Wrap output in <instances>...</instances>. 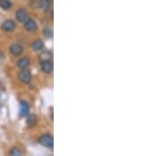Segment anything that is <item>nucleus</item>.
<instances>
[{"instance_id":"39448f33","label":"nucleus","mask_w":158,"mask_h":156,"mask_svg":"<svg viewBox=\"0 0 158 156\" xmlns=\"http://www.w3.org/2000/svg\"><path fill=\"white\" fill-rule=\"evenodd\" d=\"M23 23H24V29L27 32L33 33V32H36L37 31V23L35 22V20L27 18Z\"/></svg>"},{"instance_id":"2eb2a0df","label":"nucleus","mask_w":158,"mask_h":156,"mask_svg":"<svg viewBox=\"0 0 158 156\" xmlns=\"http://www.w3.org/2000/svg\"><path fill=\"white\" fill-rule=\"evenodd\" d=\"M43 34H44V36L48 38L53 37V29L52 27H45V29L43 30Z\"/></svg>"},{"instance_id":"6e6552de","label":"nucleus","mask_w":158,"mask_h":156,"mask_svg":"<svg viewBox=\"0 0 158 156\" xmlns=\"http://www.w3.org/2000/svg\"><path fill=\"white\" fill-rule=\"evenodd\" d=\"M27 19V12L24 9H19L16 12V20L19 22H24Z\"/></svg>"},{"instance_id":"0eeeda50","label":"nucleus","mask_w":158,"mask_h":156,"mask_svg":"<svg viewBox=\"0 0 158 156\" xmlns=\"http://www.w3.org/2000/svg\"><path fill=\"white\" fill-rule=\"evenodd\" d=\"M29 111H30V106L27 101L22 100L20 102V111H19V116L20 117H25L27 116L29 114Z\"/></svg>"},{"instance_id":"7ed1b4c3","label":"nucleus","mask_w":158,"mask_h":156,"mask_svg":"<svg viewBox=\"0 0 158 156\" xmlns=\"http://www.w3.org/2000/svg\"><path fill=\"white\" fill-rule=\"evenodd\" d=\"M53 69H54V65H53L52 59H44L41 62V70L45 74H51L53 72Z\"/></svg>"},{"instance_id":"423d86ee","label":"nucleus","mask_w":158,"mask_h":156,"mask_svg":"<svg viewBox=\"0 0 158 156\" xmlns=\"http://www.w3.org/2000/svg\"><path fill=\"white\" fill-rule=\"evenodd\" d=\"M10 53L14 56H19L23 53V47L19 43H13L10 45Z\"/></svg>"},{"instance_id":"9b49d317","label":"nucleus","mask_w":158,"mask_h":156,"mask_svg":"<svg viewBox=\"0 0 158 156\" xmlns=\"http://www.w3.org/2000/svg\"><path fill=\"white\" fill-rule=\"evenodd\" d=\"M38 4H39V6L41 7L43 11H48L51 7V6H52V0H39Z\"/></svg>"},{"instance_id":"f257e3e1","label":"nucleus","mask_w":158,"mask_h":156,"mask_svg":"<svg viewBox=\"0 0 158 156\" xmlns=\"http://www.w3.org/2000/svg\"><path fill=\"white\" fill-rule=\"evenodd\" d=\"M38 142L42 145L43 147H47L52 150L54 147V138L51 134H43L39 138H38Z\"/></svg>"},{"instance_id":"20e7f679","label":"nucleus","mask_w":158,"mask_h":156,"mask_svg":"<svg viewBox=\"0 0 158 156\" xmlns=\"http://www.w3.org/2000/svg\"><path fill=\"white\" fill-rule=\"evenodd\" d=\"M15 29H16V23L12 19H7L1 24V30L4 32H13Z\"/></svg>"},{"instance_id":"4468645a","label":"nucleus","mask_w":158,"mask_h":156,"mask_svg":"<svg viewBox=\"0 0 158 156\" xmlns=\"http://www.w3.org/2000/svg\"><path fill=\"white\" fill-rule=\"evenodd\" d=\"M10 155H14V156H20V155H22V151L18 149V148H13V149L10 150V153H9Z\"/></svg>"},{"instance_id":"f03ea898","label":"nucleus","mask_w":158,"mask_h":156,"mask_svg":"<svg viewBox=\"0 0 158 156\" xmlns=\"http://www.w3.org/2000/svg\"><path fill=\"white\" fill-rule=\"evenodd\" d=\"M18 78L21 82L30 83L31 80H32V73H31V71L27 70V69H22V71H20L18 73Z\"/></svg>"},{"instance_id":"ddd939ff","label":"nucleus","mask_w":158,"mask_h":156,"mask_svg":"<svg viewBox=\"0 0 158 156\" xmlns=\"http://www.w3.org/2000/svg\"><path fill=\"white\" fill-rule=\"evenodd\" d=\"M0 7L2 10H9L12 7V2L10 0H0Z\"/></svg>"},{"instance_id":"f8f14e48","label":"nucleus","mask_w":158,"mask_h":156,"mask_svg":"<svg viewBox=\"0 0 158 156\" xmlns=\"http://www.w3.org/2000/svg\"><path fill=\"white\" fill-rule=\"evenodd\" d=\"M37 122V117L36 115L34 114H30L29 117H27V124L29 127H34Z\"/></svg>"},{"instance_id":"9d476101","label":"nucleus","mask_w":158,"mask_h":156,"mask_svg":"<svg viewBox=\"0 0 158 156\" xmlns=\"http://www.w3.org/2000/svg\"><path fill=\"white\" fill-rule=\"evenodd\" d=\"M30 65H31V59L29 57H22L17 62V66L19 69H27Z\"/></svg>"},{"instance_id":"1a4fd4ad","label":"nucleus","mask_w":158,"mask_h":156,"mask_svg":"<svg viewBox=\"0 0 158 156\" xmlns=\"http://www.w3.org/2000/svg\"><path fill=\"white\" fill-rule=\"evenodd\" d=\"M31 48H32L35 52H40V51H42L43 48H44V43H43V41L41 39H36L32 42Z\"/></svg>"}]
</instances>
